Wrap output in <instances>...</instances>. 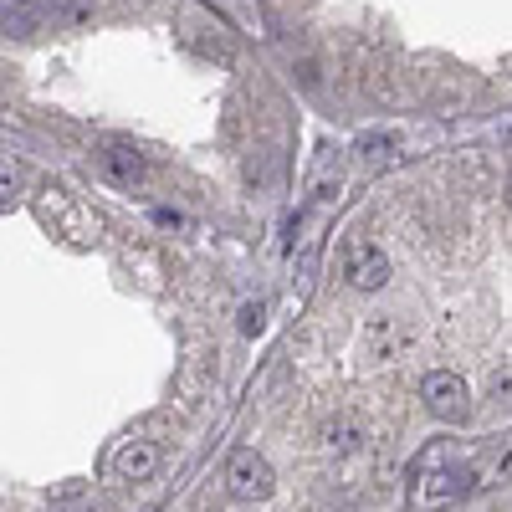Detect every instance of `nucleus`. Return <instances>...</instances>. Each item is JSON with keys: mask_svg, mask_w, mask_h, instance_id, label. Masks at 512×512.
Segmentation results:
<instances>
[{"mask_svg": "<svg viewBox=\"0 0 512 512\" xmlns=\"http://www.w3.org/2000/svg\"><path fill=\"white\" fill-rule=\"evenodd\" d=\"M226 487H231V497H241V502H267L272 487H277V477H272L267 456H256L251 446H241V451H231V461H226Z\"/></svg>", "mask_w": 512, "mask_h": 512, "instance_id": "f257e3e1", "label": "nucleus"}, {"mask_svg": "<svg viewBox=\"0 0 512 512\" xmlns=\"http://www.w3.org/2000/svg\"><path fill=\"white\" fill-rule=\"evenodd\" d=\"M420 400H425V410H431L436 420H466L472 415V395H466L461 374H446V369L420 379Z\"/></svg>", "mask_w": 512, "mask_h": 512, "instance_id": "f03ea898", "label": "nucleus"}, {"mask_svg": "<svg viewBox=\"0 0 512 512\" xmlns=\"http://www.w3.org/2000/svg\"><path fill=\"white\" fill-rule=\"evenodd\" d=\"M344 282L354 292H379L390 282V256H384L374 241H349L344 246Z\"/></svg>", "mask_w": 512, "mask_h": 512, "instance_id": "7ed1b4c3", "label": "nucleus"}, {"mask_svg": "<svg viewBox=\"0 0 512 512\" xmlns=\"http://www.w3.org/2000/svg\"><path fill=\"white\" fill-rule=\"evenodd\" d=\"M98 169H103L113 185H128V190L149 180V159H144L134 144H123V139H113V144L98 149Z\"/></svg>", "mask_w": 512, "mask_h": 512, "instance_id": "20e7f679", "label": "nucleus"}, {"mask_svg": "<svg viewBox=\"0 0 512 512\" xmlns=\"http://www.w3.org/2000/svg\"><path fill=\"white\" fill-rule=\"evenodd\" d=\"M477 487V466H436V472L420 477V502H451V497H466Z\"/></svg>", "mask_w": 512, "mask_h": 512, "instance_id": "39448f33", "label": "nucleus"}, {"mask_svg": "<svg viewBox=\"0 0 512 512\" xmlns=\"http://www.w3.org/2000/svg\"><path fill=\"white\" fill-rule=\"evenodd\" d=\"M154 466H159L154 441H123V446L113 451V477H118V482H149Z\"/></svg>", "mask_w": 512, "mask_h": 512, "instance_id": "423d86ee", "label": "nucleus"}, {"mask_svg": "<svg viewBox=\"0 0 512 512\" xmlns=\"http://www.w3.org/2000/svg\"><path fill=\"white\" fill-rule=\"evenodd\" d=\"M41 16L52 26H82L88 21V0H41Z\"/></svg>", "mask_w": 512, "mask_h": 512, "instance_id": "0eeeda50", "label": "nucleus"}, {"mask_svg": "<svg viewBox=\"0 0 512 512\" xmlns=\"http://www.w3.org/2000/svg\"><path fill=\"white\" fill-rule=\"evenodd\" d=\"M369 349H379V359H395V354L405 349V333H400L390 318H379V323L369 328Z\"/></svg>", "mask_w": 512, "mask_h": 512, "instance_id": "6e6552de", "label": "nucleus"}, {"mask_svg": "<svg viewBox=\"0 0 512 512\" xmlns=\"http://www.w3.org/2000/svg\"><path fill=\"white\" fill-rule=\"evenodd\" d=\"M323 446H328V451H354V446H359V425H354L349 415L328 420V425H323Z\"/></svg>", "mask_w": 512, "mask_h": 512, "instance_id": "1a4fd4ad", "label": "nucleus"}, {"mask_svg": "<svg viewBox=\"0 0 512 512\" xmlns=\"http://www.w3.org/2000/svg\"><path fill=\"white\" fill-rule=\"evenodd\" d=\"M395 149H400L395 134H364V139H359L364 164H395Z\"/></svg>", "mask_w": 512, "mask_h": 512, "instance_id": "9d476101", "label": "nucleus"}, {"mask_svg": "<svg viewBox=\"0 0 512 512\" xmlns=\"http://www.w3.org/2000/svg\"><path fill=\"white\" fill-rule=\"evenodd\" d=\"M338 190H344V169H338V164H323L318 180H313V200H318V205H333Z\"/></svg>", "mask_w": 512, "mask_h": 512, "instance_id": "9b49d317", "label": "nucleus"}, {"mask_svg": "<svg viewBox=\"0 0 512 512\" xmlns=\"http://www.w3.org/2000/svg\"><path fill=\"white\" fill-rule=\"evenodd\" d=\"M262 323H267V303H241V313H236L241 333H262Z\"/></svg>", "mask_w": 512, "mask_h": 512, "instance_id": "f8f14e48", "label": "nucleus"}, {"mask_svg": "<svg viewBox=\"0 0 512 512\" xmlns=\"http://www.w3.org/2000/svg\"><path fill=\"white\" fill-rule=\"evenodd\" d=\"M487 395H492L497 405H512V369H497V374L487 379Z\"/></svg>", "mask_w": 512, "mask_h": 512, "instance_id": "ddd939ff", "label": "nucleus"}, {"mask_svg": "<svg viewBox=\"0 0 512 512\" xmlns=\"http://www.w3.org/2000/svg\"><path fill=\"white\" fill-rule=\"evenodd\" d=\"M52 512H98L93 502H77V497H62V502H52Z\"/></svg>", "mask_w": 512, "mask_h": 512, "instance_id": "4468645a", "label": "nucleus"}, {"mask_svg": "<svg viewBox=\"0 0 512 512\" xmlns=\"http://www.w3.org/2000/svg\"><path fill=\"white\" fill-rule=\"evenodd\" d=\"M507 195H512V169H507Z\"/></svg>", "mask_w": 512, "mask_h": 512, "instance_id": "2eb2a0df", "label": "nucleus"}]
</instances>
